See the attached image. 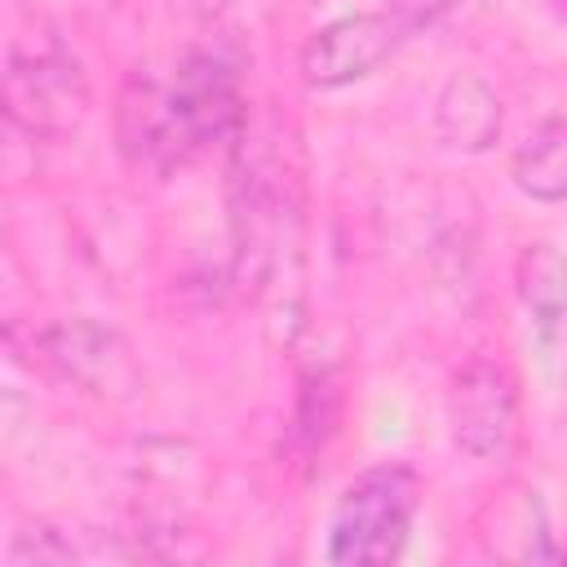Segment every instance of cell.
Here are the masks:
<instances>
[{"label":"cell","mask_w":567,"mask_h":567,"mask_svg":"<svg viewBox=\"0 0 567 567\" xmlns=\"http://www.w3.org/2000/svg\"><path fill=\"white\" fill-rule=\"evenodd\" d=\"M421 505V478L403 461H381L359 470L332 514L323 536V558L337 567H385L403 554L412 518Z\"/></svg>","instance_id":"obj_2"},{"label":"cell","mask_w":567,"mask_h":567,"mask_svg":"<svg viewBox=\"0 0 567 567\" xmlns=\"http://www.w3.org/2000/svg\"><path fill=\"white\" fill-rule=\"evenodd\" d=\"M447 430L465 456H501L518 430V381L505 363L474 359L452 377Z\"/></svg>","instance_id":"obj_4"},{"label":"cell","mask_w":567,"mask_h":567,"mask_svg":"<svg viewBox=\"0 0 567 567\" xmlns=\"http://www.w3.org/2000/svg\"><path fill=\"white\" fill-rule=\"evenodd\" d=\"M554 4H558V9H563V18H567V0H554Z\"/></svg>","instance_id":"obj_12"},{"label":"cell","mask_w":567,"mask_h":567,"mask_svg":"<svg viewBox=\"0 0 567 567\" xmlns=\"http://www.w3.org/2000/svg\"><path fill=\"white\" fill-rule=\"evenodd\" d=\"M439 137L456 151H487L501 137V97L483 75H452L434 97Z\"/></svg>","instance_id":"obj_7"},{"label":"cell","mask_w":567,"mask_h":567,"mask_svg":"<svg viewBox=\"0 0 567 567\" xmlns=\"http://www.w3.org/2000/svg\"><path fill=\"white\" fill-rule=\"evenodd\" d=\"M514 292L540 337H567V252L527 244L514 257Z\"/></svg>","instance_id":"obj_8"},{"label":"cell","mask_w":567,"mask_h":567,"mask_svg":"<svg viewBox=\"0 0 567 567\" xmlns=\"http://www.w3.org/2000/svg\"><path fill=\"white\" fill-rule=\"evenodd\" d=\"M71 558H75L71 540H58V532H49V527L18 532L13 536V549H9V563L13 567H27V563H71Z\"/></svg>","instance_id":"obj_10"},{"label":"cell","mask_w":567,"mask_h":567,"mask_svg":"<svg viewBox=\"0 0 567 567\" xmlns=\"http://www.w3.org/2000/svg\"><path fill=\"white\" fill-rule=\"evenodd\" d=\"M509 177L536 204H567V120H540L518 142Z\"/></svg>","instance_id":"obj_9"},{"label":"cell","mask_w":567,"mask_h":567,"mask_svg":"<svg viewBox=\"0 0 567 567\" xmlns=\"http://www.w3.org/2000/svg\"><path fill=\"white\" fill-rule=\"evenodd\" d=\"M385 9L403 22V31H421V27H434L443 13L456 9V0H385Z\"/></svg>","instance_id":"obj_11"},{"label":"cell","mask_w":567,"mask_h":567,"mask_svg":"<svg viewBox=\"0 0 567 567\" xmlns=\"http://www.w3.org/2000/svg\"><path fill=\"white\" fill-rule=\"evenodd\" d=\"M89 80L84 66L62 49H13L4 66V115L13 128L62 142L89 115Z\"/></svg>","instance_id":"obj_3"},{"label":"cell","mask_w":567,"mask_h":567,"mask_svg":"<svg viewBox=\"0 0 567 567\" xmlns=\"http://www.w3.org/2000/svg\"><path fill=\"white\" fill-rule=\"evenodd\" d=\"M244 128V75L221 49H190L168 84L133 75L120 93V151L159 173L190 164L217 142H239Z\"/></svg>","instance_id":"obj_1"},{"label":"cell","mask_w":567,"mask_h":567,"mask_svg":"<svg viewBox=\"0 0 567 567\" xmlns=\"http://www.w3.org/2000/svg\"><path fill=\"white\" fill-rule=\"evenodd\" d=\"M40 354L62 381L89 394H102V399H128L142 381L128 341L97 319H62L44 328Z\"/></svg>","instance_id":"obj_6"},{"label":"cell","mask_w":567,"mask_h":567,"mask_svg":"<svg viewBox=\"0 0 567 567\" xmlns=\"http://www.w3.org/2000/svg\"><path fill=\"white\" fill-rule=\"evenodd\" d=\"M403 35L408 31L390 9L332 18L301 44V75L310 89H346L372 75L403 44Z\"/></svg>","instance_id":"obj_5"}]
</instances>
